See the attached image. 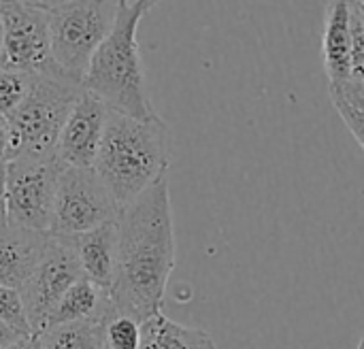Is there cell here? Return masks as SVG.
I'll use <instances>...</instances> for the list:
<instances>
[{"label":"cell","mask_w":364,"mask_h":349,"mask_svg":"<svg viewBox=\"0 0 364 349\" xmlns=\"http://www.w3.org/2000/svg\"><path fill=\"white\" fill-rule=\"evenodd\" d=\"M2 17V68L68 79L55 64L49 38L47 13L38 2H0Z\"/></svg>","instance_id":"obj_7"},{"label":"cell","mask_w":364,"mask_h":349,"mask_svg":"<svg viewBox=\"0 0 364 349\" xmlns=\"http://www.w3.org/2000/svg\"><path fill=\"white\" fill-rule=\"evenodd\" d=\"M113 316L109 292L100 290L85 277H81L60 301L53 316L49 318V326L55 324H73V322H109Z\"/></svg>","instance_id":"obj_14"},{"label":"cell","mask_w":364,"mask_h":349,"mask_svg":"<svg viewBox=\"0 0 364 349\" xmlns=\"http://www.w3.org/2000/svg\"><path fill=\"white\" fill-rule=\"evenodd\" d=\"M23 337H19L17 333H13L9 326H4L2 322H0V349L4 348H11V345H15L17 341H21Z\"/></svg>","instance_id":"obj_24"},{"label":"cell","mask_w":364,"mask_h":349,"mask_svg":"<svg viewBox=\"0 0 364 349\" xmlns=\"http://www.w3.org/2000/svg\"><path fill=\"white\" fill-rule=\"evenodd\" d=\"M70 239L81 275L105 292H111L117 275V220Z\"/></svg>","instance_id":"obj_12"},{"label":"cell","mask_w":364,"mask_h":349,"mask_svg":"<svg viewBox=\"0 0 364 349\" xmlns=\"http://www.w3.org/2000/svg\"><path fill=\"white\" fill-rule=\"evenodd\" d=\"M0 68H2V17H0Z\"/></svg>","instance_id":"obj_27"},{"label":"cell","mask_w":364,"mask_h":349,"mask_svg":"<svg viewBox=\"0 0 364 349\" xmlns=\"http://www.w3.org/2000/svg\"><path fill=\"white\" fill-rule=\"evenodd\" d=\"M154 4L147 0L117 2L115 23L96 49L83 79L85 92L96 96L109 111L132 119L158 115L147 94L139 45V26Z\"/></svg>","instance_id":"obj_3"},{"label":"cell","mask_w":364,"mask_h":349,"mask_svg":"<svg viewBox=\"0 0 364 349\" xmlns=\"http://www.w3.org/2000/svg\"><path fill=\"white\" fill-rule=\"evenodd\" d=\"M331 98H339L364 115V79L350 77L343 83H331Z\"/></svg>","instance_id":"obj_21"},{"label":"cell","mask_w":364,"mask_h":349,"mask_svg":"<svg viewBox=\"0 0 364 349\" xmlns=\"http://www.w3.org/2000/svg\"><path fill=\"white\" fill-rule=\"evenodd\" d=\"M333 100V104H335V109H337V113L341 115V119H343V124L348 126V130L354 134V139L358 141V145L363 147L364 151V115H360L358 111H354L350 104H346L343 100H339V98H331Z\"/></svg>","instance_id":"obj_22"},{"label":"cell","mask_w":364,"mask_h":349,"mask_svg":"<svg viewBox=\"0 0 364 349\" xmlns=\"http://www.w3.org/2000/svg\"><path fill=\"white\" fill-rule=\"evenodd\" d=\"M49 232H36L13 224L0 226V286L23 290L32 277L45 247Z\"/></svg>","instance_id":"obj_11"},{"label":"cell","mask_w":364,"mask_h":349,"mask_svg":"<svg viewBox=\"0 0 364 349\" xmlns=\"http://www.w3.org/2000/svg\"><path fill=\"white\" fill-rule=\"evenodd\" d=\"M352 15V77L364 79V13L358 2H350Z\"/></svg>","instance_id":"obj_20"},{"label":"cell","mask_w":364,"mask_h":349,"mask_svg":"<svg viewBox=\"0 0 364 349\" xmlns=\"http://www.w3.org/2000/svg\"><path fill=\"white\" fill-rule=\"evenodd\" d=\"M105 349H141V324L128 316H111L105 326Z\"/></svg>","instance_id":"obj_19"},{"label":"cell","mask_w":364,"mask_h":349,"mask_svg":"<svg viewBox=\"0 0 364 349\" xmlns=\"http://www.w3.org/2000/svg\"><path fill=\"white\" fill-rule=\"evenodd\" d=\"M32 349H38V345H36V341H34V343H32Z\"/></svg>","instance_id":"obj_30"},{"label":"cell","mask_w":364,"mask_h":349,"mask_svg":"<svg viewBox=\"0 0 364 349\" xmlns=\"http://www.w3.org/2000/svg\"><path fill=\"white\" fill-rule=\"evenodd\" d=\"M109 109L90 92L73 107L55 147V158L64 168H94L107 128Z\"/></svg>","instance_id":"obj_10"},{"label":"cell","mask_w":364,"mask_h":349,"mask_svg":"<svg viewBox=\"0 0 364 349\" xmlns=\"http://www.w3.org/2000/svg\"><path fill=\"white\" fill-rule=\"evenodd\" d=\"M32 343H34V339H21V341H17L15 345L4 349H32Z\"/></svg>","instance_id":"obj_26"},{"label":"cell","mask_w":364,"mask_h":349,"mask_svg":"<svg viewBox=\"0 0 364 349\" xmlns=\"http://www.w3.org/2000/svg\"><path fill=\"white\" fill-rule=\"evenodd\" d=\"M34 75L0 68V115L11 117L32 90Z\"/></svg>","instance_id":"obj_17"},{"label":"cell","mask_w":364,"mask_h":349,"mask_svg":"<svg viewBox=\"0 0 364 349\" xmlns=\"http://www.w3.org/2000/svg\"><path fill=\"white\" fill-rule=\"evenodd\" d=\"M141 349H218L213 337L203 328L177 324L156 313L141 324Z\"/></svg>","instance_id":"obj_15"},{"label":"cell","mask_w":364,"mask_h":349,"mask_svg":"<svg viewBox=\"0 0 364 349\" xmlns=\"http://www.w3.org/2000/svg\"><path fill=\"white\" fill-rule=\"evenodd\" d=\"M0 322L9 326L13 333H17L19 337L32 339V328H30L23 296L19 290L0 286Z\"/></svg>","instance_id":"obj_18"},{"label":"cell","mask_w":364,"mask_h":349,"mask_svg":"<svg viewBox=\"0 0 364 349\" xmlns=\"http://www.w3.org/2000/svg\"><path fill=\"white\" fill-rule=\"evenodd\" d=\"M324 68L331 83H343L352 77V15L350 2H333L326 9L322 36Z\"/></svg>","instance_id":"obj_13"},{"label":"cell","mask_w":364,"mask_h":349,"mask_svg":"<svg viewBox=\"0 0 364 349\" xmlns=\"http://www.w3.org/2000/svg\"><path fill=\"white\" fill-rule=\"evenodd\" d=\"M168 164L171 130L160 115L132 119L109 111L94 171L119 211L166 177Z\"/></svg>","instance_id":"obj_2"},{"label":"cell","mask_w":364,"mask_h":349,"mask_svg":"<svg viewBox=\"0 0 364 349\" xmlns=\"http://www.w3.org/2000/svg\"><path fill=\"white\" fill-rule=\"evenodd\" d=\"M117 215L119 207L94 168H64L49 226L51 237H77L115 222Z\"/></svg>","instance_id":"obj_8"},{"label":"cell","mask_w":364,"mask_h":349,"mask_svg":"<svg viewBox=\"0 0 364 349\" xmlns=\"http://www.w3.org/2000/svg\"><path fill=\"white\" fill-rule=\"evenodd\" d=\"M358 349H364V335L363 339H360V343H358Z\"/></svg>","instance_id":"obj_28"},{"label":"cell","mask_w":364,"mask_h":349,"mask_svg":"<svg viewBox=\"0 0 364 349\" xmlns=\"http://www.w3.org/2000/svg\"><path fill=\"white\" fill-rule=\"evenodd\" d=\"M81 267L75 254L70 239L66 237H51L49 243L28 279L26 288L21 290L28 322L32 328V337L41 335L49 318L53 316L55 307L64 299V294L81 279Z\"/></svg>","instance_id":"obj_9"},{"label":"cell","mask_w":364,"mask_h":349,"mask_svg":"<svg viewBox=\"0 0 364 349\" xmlns=\"http://www.w3.org/2000/svg\"><path fill=\"white\" fill-rule=\"evenodd\" d=\"M9 164V119L0 115V171Z\"/></svg>","instance_id":"obj_23"},{"label":"cell","mask_w":364,"mask_h":349,"mask_svg":"<svg viewBox=\"0 0 364 349\" xmlns=\"http://www.w3.org/2000/svg\"><path fill=\"white\" fill-rule=\"evenodd\" d=\"M358 6H360V9H363V13H364V2H358Z\"/></svg>","instance_id":"obj_29"},{"label":"cell","mask_w":364,"mask_h":349,"mask_svg":"<svg viewBox=\"0 0 364 349\" xmlns=\"http://www.w3.org/2000/svg\"><path fill=\"white\" fill-rule=\"evenodd\" d=\"M62 173L64 166L55 156L11 160L4 171L6 222L28 230L49 232Z\"/></svg>","instance_id":"obj_6"},{"label":"cell","mask_w":364,"mask_h":349,"mask_svg":"<svg viewBox=\"0 0 364 349\" xmlns=\"http://www.w3.org/2000/svg\"><path fill=\"white\" fill-rule=\"evenodd\" d=\"M83 92L70 79L34 77L26 100L9 117V162L55 156L60 132Z\"/></svg>","instance_id":"obj_4"},{"label":"cell","mask_w":364,"mask_h":349,"mask_svg":"<svg viewBox=\"0 0 364 349\" xmlns=\"http://www.w3.org/2000/svg\"><path fill=\"white\" fill-rule=\"evenodd\" d=\"M49 21L58 68L83 85L87 66L115 23L117 2H38Z\"/></svg>","instance_id":"obj_5"},{"label":"cell","mask_w":364,"mask_h":349,"mask_svg":"<svg viewBox=\"0 0 364 349\" xmlns=\"http://www.w3.org/2000/svg\"><path fill=\"white\" fill-rule=\"evenodd\" d=\"M107 322L55 324L32 337L38 349H105Z\"/></svg>","instance_id":"obj_16"},{"label":"cell","mask_w":364,"mask_h":349,"mask_svg":"<svg viewBox=\"0 0 364 349\" xmlns=\"http://www.w3.org/2000/svg\"><path fill=\"white\" fill-rule=\"evenodd\" d=\"M175 269V226L168 175L117 215V275L109 292L113 316L143 324L162 313Z\"/></svg>","instance_id":"obj_1"},{"label":"cell","mask_w":364,"mask_h":349,"mask_svg":"<svg viewBox=\"0 0 364 349\" xmlns=\"http://www.w3.org/2000/svg\"><path fill=\"white\" fill-rule=\"evenodd\" d=\"M6 224V196H4V171H0V226Z\"/></svg>","instance_id":"obj_25"}]
</instances>
